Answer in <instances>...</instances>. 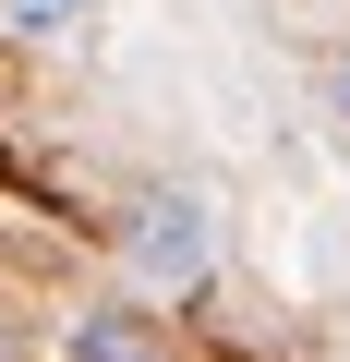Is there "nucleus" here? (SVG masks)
<instances>
[{
    "label": "nucleus",
    "mask_w": 350,
    "mask_h": 362,
    "mask_svg": "<svg viewBox=\"0 0 350 362\" xmlns=\"http://www.w3.org/2000/svg\"><path fill=\"white\" fill-rule=\"evenodd\" d=\"M206 254H218V230H206V206H194V194H145V206L121 218V266H133L145 290H194V278H206Z\"/></svg>",
    "instance_id": "f257e3e1"
},
{
    "label": "nucleus",
    "mask_w": 350,
    "mask_h": 362,
    "mask_svg": "<svg viewBox=\"0 0 350 362\" xmlns=\"http://www.w3.org/2000/svg\"><path fill=\"white\" fill-rule=\"evenodd\" d=\"M73 362H145L133 314H73Z\"/></svg>",
    "instance_id": "f03ea898"
},
{
    "label": "nucleus",
    "mask_w": 350,
    "mask_h": 362,
    "mask_svg": "<svg viewBox=\"0 0 350 362\" xmlns=\"http://www.w3.org/2000/svg\"><path fill=\"white\" fill-rule=\"evenodd\" d=\"M0 25H13V37H37V49H61V37L85 25V0H0Z\"/></svg>",
    "instance_id": "7ed1b4c3"
},
{
    "label": "nucleus",
    "mask_w": 350,
    "mask_h": 362,
    "mask_svg": "<svg viewBox=\"0 0 350 362\" xmlns=\"http://www.w3.org/2000/svg\"><path fill=\"white\" fill-rule=\"evenodd\" d=\"M0 362H25V338H13V314H0Z\"/></svg>",
    "instance_id": "20e7f679"
}]
</instances>
